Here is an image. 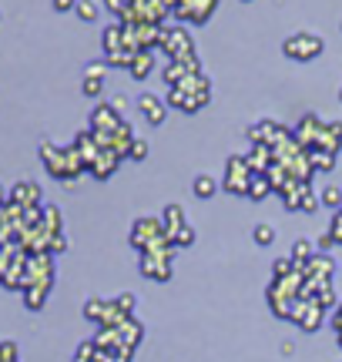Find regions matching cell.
<instances>
[{
	"mask_svg": "<svg viewBox=\"0 0 342 362\" xmlns=\"http://www.w3.org/2000/svg\"><path fill=\"white\" fill-rule=\"evenodd\" d=\"M37 151H40V161H44L47 175L57 181H64V185H74V181L88 171V165H84V158L78 155L74 144L61 148V144H54V141H40Z\"/></svg>",
	"mask_w": 342,
	"mask_h": 362,
	"instance_id": "1",
	"label": "cell"
},
{
	"mask_svg": "<svg viewBox=\"0 0 342 362\" xmlns=\"http://www.w3.org/2000/svg\"><path fill=\"white\" fill-rule=\"evenodd\" d=\"M175 252H178V248L171 245V242L141 252V275H145V279H151V282H168V279H171V265H175Z\"/></svg>",
	"mask_w": 342,
	"mask_h": 362,
	"instance_id": "2",
	"label": "cell"
},
{
	"mask_svg": "<svg viewBox=\"0 0 342 362\" xmlns=\"http://www.w3.org/2000/svg\"><path fill=\"white\" fill-rule=\"evenodd\" d=\"M128 242H131L138 252H148L155 245H165L168 235H165V225H161V215H141L134 218L131 232H128Z\"/></svg>",
	"mask_w": 342,
	"mask_h": 362,
	"instance_id": "3",
	"label": "cell"
},
{
	"mask_svg": "<svg viewBox=\"0 0 342 362\" xmlns=\"http://www.w3.org/2000/svg\"><path fill=\"white\" fill-rule=\"evenodd\" d=\"M322 51H326V40L319 37V34H309V30H299V34H292V37L282 40V54H285L289 61L309 64V61L322 57Z\"/></svg>",
	"mask_w": 342,
	"mask_h": 362,
	"instance_id": "4",
	"label": "cell"
},
{
	"mask_svg": "<svg viewBox=\"0 0 342 362\" xmlns=\"http://www.w3.org/2000/svg\"><path fill=\"white\" fill-rule=\"evenodd\" d=\"M252 168L245 155H228L225 158V178H222V188L228 194H249V185H252Z\"/></svg>",
	"mask_w": 342,
	"mask_h": 362,
	"instance_id": "5",
	"label": "cell"
},
{
	"mask_svg": "<svg viewBox=\"0 0 342 362\" xmlns=\"http://www.w3.org/2000/svg\"><path fill=\"white\" fill-rule=\"evenodd\" d=\"M326 128H329V121H322L319 115H302V121L292 128V134H295V141L312 155V151H322V144H326Z\"/></svg>",
	"mask_w": 342,
	"mask_h": 362,
	"instance_id": "6",
	"label": "cell"
},
{
	"mask_svg": "<svg viewBox=\"0 0 342 362\" xmlns=\"http://www.w3.org/2000/svg\"><path fill=\"white\" fill-rule=\"evenodd\" d=\"M158 51L165 54V61H184V57L195 54V40H191V34L184 27H165Z\"/></svg>",
	"mask_w": 342,
	"mask_h": 362,
	"instance_id": "7",
	"label": "cell"
},
{
	"mask_svg": "<svg viewBox=\"0 0 342 362\" xmlns=\"http://www.w3.org/2000/svg\"><path fill=\"white\" fill-rule=\"evenodd\" d=\"M124 124V115L121 111H114L107 101L94 104L91 107V131L98 134V141H101V148H107V141H111V134Z\"/></svg>",
	"mask_w": 342,
	"mask_h": 362,
	"instance_id": "8",
	"label": "cell"
},
{
	"mask_svg": "<svg viewBox=\"0 0 342 362\" xmlns=\"http://www.w3.org/2000/svg\"><path fill=\"white\" fill-rule=\"evenodd\" d=\"M289 134L292 131L285 128V124H278V121H255V124L249 128V141L252 144H265V148H272V151H276Z\"/></svg>",
	"mask_w": 342,
	"mask_h": 362,
	"instance_id": "9",
	"label": "cell"
},
{
	"mask_svg": "<svg viewBox=\"0 0 342 362\" xmlns=\"http://www.w3.org/2000/svg\"><path fill=\"white\" fill-rule=\"evenodd\" d=\"M292 322L299 325L302 332H319L322 322H326V309L319 302H312V298H299V305L292 312Z\"/></svg>",
	"mask_w": 342,
	"mask_h": 362,
	"instance_id": "10",
	"label": "cell"
},
{
	"mask_svg": "<svg viewBox=\"0 0 342 362\" xmlns=\"http://www.w3.org/2000/svg\"><path fill=\"white\" fill-rule=\"evenodd\" d=\"M215 11H218V0H188V4H178L171 17H178L182 24H205Z\"/></svg>",
	"mask_w": 342,
	"mask_h": 362,
	"instance_id": "11",
	"label": "cell"
},
{
	"mask_svg": "<svg viewBox=\"0 0 342 362\" xmlns=\"http://www.w3.org/2000/svg\"><path fill=\"white\" fill-rule=\"evenodd\" d=\"M198 71H201V61H198V54H191V57H184V61H168L165 71H161V78H165L168 88H178L184 78H191Z\"/></svg>",
	"mask_w": 342,
	"mask_h": 362,
	"instance_id": "12",
	"label": "cell"
},
{
	"mask_svg": "<svg viewBox=\"0 0 342 362\" xmlns=\"http://www.w3.org/2000/svg\"><path fill=\"white\" fill-rule=\"evenodd\" d=\"M138 111H141V117H145L151 128H158V124H165V117H168V101L158 98V94H141L138 98Z\"/></svg>",
	"mask_w": 342,
	"mask_h": 362,
	"instance_id": "13",
	"label": "cell"
},
{
	"mask_svg": "<svg viewBox=\"0 0 342 362\" xmlns=\"http://www.w3.org/2000/svg\"><path fill=\"white\" fill-rule=\"evenodd\" d=\"M105 74H107L105 61H91V64L84 67V81H81L84 98H101L105 94Z\"/></svg>",
	"mask_w": 342,
	"mask_h": 362,
	"instance_id": "14",
	"label": "cell"
},
{
	"mask_svg": "<svg viewBox=\"0 0 342 362\" xmlns=\"http://www.w3.org/2000/svg\"><path fill=\"white\" fill-rule=\"evenodd\" d=\"M165 101H168V107H178L184 115H195L211 98H198V94H184V90H178V88H168V98H165Z\"/></svg>",
	"mask_w": 342,
	"mask_h": 362,
	"instance_id": "15",
	"label": "cell"
},
{
	"mask_svg": "<svg viewBox=\"0 0 342 362\" xmlns=\"http://www.w3.org/2000/svg\"><path fill=\"white\" fill-rule=\"evenodd\" d=\"M11 202L20 208H40V185H34V181L11 185Z\"/></svg>",
	"mask_w": 342,
	"mask_h": 362,
	"instance_id": "16",
	"label": "cell"
},
{
	"mask_svg": "<svg viewBox=\"0 0 342 362\" xmlns=\"http://www.w3.org/2000/svg\"><path fill=\"white\" fill-rule=\"evenodd\" d=\"M134 141H138V134H134V128L128 124V121H124V124H121V128L114 131V134H111V141H107V148H111V151H114V155H118L121 161H124V158H131Z\"/></svg>",
	"mask_w": 342,
	"mask_h": 362,
	"instance_id": "17",
	"label": "cell"
},
{
	"mask_svg": "<svg viewBox=\"0 0 342 362\" xmlns=\"http://www.w3.org/2000/svg\"><path fill=\"white\" fill-rule=\"evenodd\" d=\"M74 148H78V155L84 158V165H88V168H91L94 161H98V155L105 151V148H101V141H98V134H94L91 128L81 131L78 138H74Z\"/></svg>",
	"mask_w": 342,
	"mask_h": 362,
	"instance_id": "18",
	"label": "cell"
},
{
	"mask_svg": "<svg viewBox=\"0 0 342 362\" xmlns=\"http://www.w3.org/2000/svg\"><path fill=\"white\" fill-rule=\"evenodd\" d=\"M245 161H249L252 175H265V171L276 165V155H272V148H265V144H252Z\"/></svg>",
	"mask_w": 342,
	"mask_h": 362,
	"instance_id": "19",
	"label": "cell"
},
{
	"mask_svg": "<svg viewBox=\"0 0 342 362\" xmlns=\"http://www.w3.org/2000/svg\"><path fill=\"white\" fill-rule=\"evenodd\" d=\"M118 336H121V346H124L128 352H134L138 346H141V339H145V325L131 315V319H124V322L118 325Z\"/></svg>",
	"mask_w": 342,
	"mask_h": 362,
	"instance_id": "20",
	"label": "cell"
},
{
	"mask_svg": "<svg viewBox=\"0 0 342 362\" xmlns=\"http://www.w3.org/2000/svg\"><path fill=\"white\" fill-rule=\"evenodd\" d=\"M118 165H121V158L114 155V151H111V148H105V151H101V155H98V161H94L91 168V178H98V181H107L111 178V175H114V171H118Z\"/></svg>",
	"mask_w": 342,
	"mask_h": 362,
	"instance_id": "21",
	"label": "cell"
},
{
	"mask_svg": "<svg viewBox=\"0 0 342 362\" xmlns=\"http://www.w3.org/2000/svg\"><path fill=\"white\" fill-rule=\"evenodd\" d=\"M161 225H165V235H168V242H171V238H175V235L188 225V218H184V208L182 205H168L165 211H161Z\"/></svg>",
	"mask_w": 342,
	"mask_h": 362,
	"instance_id": "22",
	"label": "cell"
},
{
	"mask_svg": "<svg viewBox=\"0 0 342 362\" xmlns=\"http://www.w3.org/2000/svg\"><path fill=\"white\" fill-rule=\"evenodd\" d=\"M151 71H155V51H138L134 54L128 74H131L134 81H148L151 78Z\"/></svg>",
	"mask_w": 342,
	"mask_h": 362,
	"instance_id": "23",
	"label": "cell"
},
{
	"mask_svg": "<svg viewBox=\"0 0 342 362\" xmlns=\"http://www.w3.org/2000/svg\"><path fill=\"white\" fill-rule=\"evenodd\" d=\"M101 44H105V54L124 51V27H121V24H107L105 34H101Z\"/></svg>",
	"mask_w": 342,
	"mask_h": 362,
	"instance_id": "24",
	"label": "cell"
},
{
	"mask_svg": "<svg viewBox=\"0 0 342 362\" xmlns=\"http://www.w3.org/2000/svg\"><path fill=\"white\" fill-rule=\"evenodd\" d=\"M47 292H51V285H30V288H24V305L30 312L44 309V302H47Z\"/></svg>",
	"mask_w": 342,
	"mask_h": 362,
	"instance_id": "25",
	"label": "cell"
},
{
	"mask_svg": "<svg viewBox=\"0 0 342 362\" xmlns=\"http://www.w3.org/2000/svg\"><path fill=\"white\" fill-rule=\"evenodd\" d=\"M191 192H195V198L208 202L211 194L218 192V181L211 178V175H195V181H191Z\"/></svg>",
	"mask_w": 342,
	"mask_h": 362,
	"instance_id": "26",
	"label": "cell"
},
{
	"mask_svg": "<svg viewBox=\"0 0 342 362\" xmlns=\"http://www.w3.org/2000/svg\"><path fill=\"white\" fill-rule=\"evenodd\" d=\"M40 225L47 228L51 235H64V218H61V208L47 205L44 208V215H40Z\"/></svg>",
	"mask_w": 342,
	"mask_h": 362,
	"instance_id": "27",
	"label": "cell"
},
{
	"mask_svg": "<svg viewBox=\"0 0 342 362\" xmlns=\"http://www.w3.org/2000/svg\"><path fill=\"white\" fill-rule=\"evenodd\" d=\"M322 151H329V155H339V151H342V121H329Z\"/></svg>",
	"mask_w": 342,
	"mask_h": 362,
	"instance_id": "28",
	"label": "cell"
},
{
	"mask_svg": "<svg viewBox=\"0 0 342 362\" xmlns=\"http://www.w3.org/2000/svg\"><path fill=\"white\" fill-rule=\"evenodd\" d=\"M316 252H319V248H316V242H309V238H299V242L292 245V255H289V259L295 262V265H305V262L312 259Z\"/></svg>",
	"mask_w": 342,
	"mask_h": 362,
	"instance_id": "29",
	"label": "cell"
},
{
	"mask_svg": "<svg viewBox=\"0 0 342 362\" xmlns=\"http://www.w3.org/2000/svg\"><path fill=\"white\" fill-rule=\"evenodd\" d=\"M74 13H78L84 24H94V21H98V13H101V7H98L94 0H78V4H74Z\"/></svg>",
	"mask_w": 342,
	"mask_h": 362,
	"instance_id": "30",
	"label": "cell"
},
{
	"mask_svg": "<svg viewBox=\"0 0 342 362\" xmlns=\"http://www.w3.org/2000/svg\"><path fill=\"white\" fill-rule=\"evenodd\" d=\"M265 194H272V185H269V178H265V175H255V178H252V185H249V198H252V202H262Z\"/></svg>",
	"mask_w": 342,
	"mask_h": 362,
	"instance_id": "31",
	"label": "cell"
},
{
	"mask_svg": "<svg viewBox=\"0 0 342 362\" xmlns=\"http://www.w3.org/2000/svg\"><path fill=\"white\" fill-rule=\"evenodd\" d=\"M252 242H255V245H272V242H276V228L259 221V225L252 228Z\"/></svg>",
	"mask_w": 342,
	"mask_h": 362,
	"instance_id": "32",
	"label": "cell"
},
{
	"mask_svg": "<svg viewBox=\"0 0 342 362\" xmlns=\"http://www.w3.org/2000/svg\"><path fill=\"white\" fill-rule=\"evenodd\" d=\"M134 305H138V298H134L131 292H121V296L114 298V309H118L124 319H131V315H134Z\"/></svg>",
	"mask_w": 342,
	"mask_h": 362,
	"instance_id": "33",
	"label": "cell"
},
{
	"mask_svg": "<svg viewBox=\"0 0 342 362\" xmlns=\"http://www.w3.org/2000/svg\"><path fill=\"white\" fill-rule=\"evenodd\" d=\"M295 269H299V265L292 259H276L272 262V279H289V275H295Z\"/></svg>",
	"mask_w": 342,
	"mask_h": 362,
	"instance_id": "34",
	"label": "cell"
},
{
	"mask_svg": "<svg viewBox=\"0 0 342 362\" xmlns=\"http://www.w3.org/2000/svg\"><path fill=\"white\" fill-rule=\"evenodd\" d=\"M312 168L316 171H332L336 168V155H329V151H312Z\"/></svg>",
	"mask_w": 342,
	"mask_h": 362,
	"instance_id": "35",
	"label": "cell"
},
{
	"mask_svg": "<svg viewBox=\"0 0 342 362\" xmlns=\"http://www.w3.org/2000/svg\"><path fill=\"white\" fill-rule=\"evenodd\" d=\"M319 198H322V205L332 208V211H339V208H342V188H336V185H329V188L319 194Z\"/></svg>",
	"mask_w": 342,
	"mask_h": 362,
	"instance_id": "36",
	"label": "cell"
},
{
	"mask_svg": "<svg viewBox=\"0 0 342 362\" xmlns=\"http://www.w3.org/2000/svg\"><path fill=\"white\" fill-rule=\"evenodd\" d=\"M71 362H98V349H94V342H81Z\"/></svg>",
	"mask_w": 342,
	"mask_h": 362,
	"instance_id": "37",
	"label": "cell"
},
{
	"mask_svg": "<svg viewBox=\"0 0 342 362\" xmlns=\"http://www.w3.org/2000/svg\"><path fill=\"white\" fill-rule=\"evenodd\" d=\"M171 245H175V248H188V245H195V228H191V225H184L182 232H178L175 238H171Z\"/></svg>",
	"mask_w": 342,
	"mask_h": 362,
	"instance_id": "38",
	"label": "cell"
},
{
	"mask_svg": "<svg viewBox=\"0 0 342 362\" xmlns=\"http://www.w3.org/2000/svg\"><path fill=\"white\" fill-rule=\"evenodd\" d=\"M322 205V198H319L316 192H312V185L305 188V194H302V211H316V208Z\"/></svg>",
	"mask_w": 342,
	"mask_h": 362,
	"instance_id": "39",
	"label": "cell"
},
{
	"mask_svg": "<svg viewBox=\"0 0 342 362\" xmlns=\"http://www.w3.org/2000/svg\"><path fill=\"white\" fill-rule=\"evenodd\" d=\"M329 235L336 238V245H342V208L332 215V225H329Z\"/></svg>",
	"mask_w": 342,
	"mask_h": 362,
	"instance_id": "40",
	"label": "cell"
},
{
	"mask_svg": "<svg viewBox=\"0 0 342 362\" xmlns=\"http://www.w3.org/2000/svg\"><path fill=\"white\" fill-rule=\"evenodd\" d=\"M0 362H17V346L13 342H0Z\"/></svg>",
	"mask_w": 342,
	"mask_h": 362,
	"instance_id": "41",
	"label": "cell"
},
{
	"mask_svg": "<svg viewBox=\"0 0 342 362\" xmlns=\"http://www.w3.org/2000/svg\"><path fill=\"white\" fill-rule=\"evenodd\" d=\"M134 352H111V356H101L98 352V362H131Z\"/></svg>",
	"mask_w": 342,
	"mask_h": 362,
	"instance_id": "42",
	"label": "cell"
},
{
	"mask_svg": "<svg viewBox=\"0 0 342 362\" xmlns=\"http://www.w3.org/2000/svg\"><path fill=\"white\" fill-rule=\"evenodd\" d=\"M131 158H134V161H145V158H148V141H141V138H138V141H134V148H131Z\"/></svg>",
	"mask_w": 342,
	"mask_h": 362,
	"instance_id": "43",
	"label": "cell"
},
{
	"mask_svg": "<svg viewBox=\"0 0 342 362\" xmlns=\"http://www.w3.org/2000/svg\"><path fill=\"white\" fill-rule=\"evenodd\" d=\"M61 252H67V238L64 235H54L51 238V255H61Z\"/></svg>",
	"mask_w": 342,
	"mask_h": 362,
	"instance_id": "44",
	"label": "cell"
},
{
	"mask_svg": "<svg viewBox=\"0 0 342 362\" xmlns=\"http://www.w3.org/2000/svg\"><path fill=\"white\" fill-rule=\"evenodd\" d=\"M111 107H114V111H121V115H124V107H128V98H124V94H114V98H111Z\"/></svg>",
	"mask_w": 342,
	"mask_h": 362,
	"instance_id": "45",
	"label": "cell"
},
{
	"mask_svg": "<svg viewBox=\"0 0 342 362\" xmlns=\"http://www.w3.org/2000/svg\"><path fill=\"white\" fill-rule=\"evenodd\" d=\"M332 245H336V238H332L329 232H326V235H319V242H316L319 252H326V248H332Z\"/></svg>",
	"mask_w": 342,
	"mask_h": 362,
	"instance_id": "46",
	"label": "cell"
},
{
	"mask_svg": "<svg viewBox=\"0 0 342 362\" xmlns=\"http://www.w3.org/2000/svg\"><path fill=\"white\" fill-rule=\"evenodd\" d=\"M74 4H78V0H54V11H74Z\"/></svg>",
	"mask_w": 342,
	"mask_h": 362,
	"instance_id": "47",
	"label": "cell"
},
{
	"mask_svg": "<svg viewBox=\"0 0 342 362\" xmlns=\"http://www.w3.org/2000/svg\"><path fill=\"white\" fill-rule=\"evenodd\" d=\"M332 325H336V336L342 332V302L336 305V319H332Z\"/></svg>",
	"mask_w": 342,
	"mask_h": 362,
	"instance_id": "48",
	"label": "cell"
},
{
	"mask_svg": "<svg viewBox=\"0 0 342 362\" xmlns=\"http://www.w3.org/2000/svg\"><path fill=\"white\" fill-rule=\"evenodd\" d=\"M165 4H168V7H171V11H175V7H178V0H165Z\"/></svg>",
	"mask_w": 342,
	"mask_h": 362,
	"instance_id": "49",
	"label": "cell"
}]
</instances>
